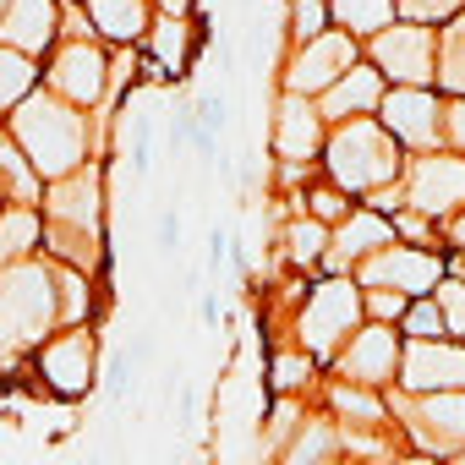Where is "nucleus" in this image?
I'll use <instances>...</instances> for the list:
<instances>
[{"instance_id":"obj_1","label":"nucleus","mask_w":465,"mask_h":465,"mask_svg":"<svg viewBox=\"0 0 465 465\" xmlns=\"http://www.w3.org/2000/svg\"><path fill=\"white\" fill-rule=\"evenodd\" d=\"M12 137L23 143V153L34 159V170H39L45 181H66V175H77L83 159H88V126H83V115H77L66 99H55V94H28V99L17 104V115H12Z\"/></svg>"},{"instance_id":"obj_2","label":"nucleus","mask_w":465,"mask_h":465,"mask_svg":"<svg viewBox=\"0 0 465 465\" xmlns=\"http://www.w3.org/2000/svg\"><path fill=\"white\" fill-rule=\"evenodd\" d=\"M329 175L351 192H383L400 181V148L383 126L367 121H345L334 137H329Z\"/></svg>"},{"instance_id":"obj_3","label":"nucleus","mask_w":465,"mask_h":465,"mask_svg":"<svg viewBox=\"0 0 465 465\" xmlns=\"http://www.w3.org/2000/svg\"><path fill=\"white\" fill-rule=\"evenodd\" d=\"M50 213H55V252L61 258H72V263H94V247H99V170H77V175H66V181H55V192H50Z\"/></svg>"},{"instance_id":"obj_4","label":"nucleus","mask_w":465,"mask_h":465,"mask_svg":"<svg viewBox=\"0 0 465 465\" xmlns=\"http://www.w3.org/2000/svg\"><path fill=\"white\" fill-rule=\"evenodd\" d=\"M361 296H356V285L351 280H329V285H318L312 291V302H307V312H302V340H307V351H318V356H334L340 345H351L361 329Z\"/></svg>"},{"instance_id":"obj_5","label":"nucleus","mask_w":465,"mask_h":465,"mask_svg":"<svg viewBox=\"0 0 465 465\" xmlns=\"http://www.w3.org/2000/svg\"><path fill=\"white\" fill-rule=\"evenodd\" d=\"M55 318L50 307V274L45 269H12L0 280V345H28Z\"/></svg>"},{"instance_id":"obj_6","label":"nucleus","mask_w":465,"mask_h":465,"mask_svg":"<svg viewBox=\"0 0 465 465\" xmlns=\"http://www.w3.org/2000/svg\"><path fill=\"white\" fill-rule=\"evenodd\" d=\"M372 61H378V72L383 77H394V83H405V88H421V83H432L438 77V45H432V34L427 28H383L378 39H372Z\"/></svg>"},{"instance_id":"obj_7","label":"nucleus","mask_w":465,"mask_h":465,"mask_svg":"<svg viewBox=\"0 0 465 465\" xmlns=\"http://www.w3.org/2000/svg\"><path fill=\"white\" fill-rule=\"evenodd\" d=\"M438 274H443V263L432 252H416V247H383V252H372L361 263V285L367 291H394L405 302L427 296L438 285Z\"/></svg>"},{"instance_id":"obj_8","label":"nucleus","mask_w":465,"mask_h":465,"mask_svg":"<svg viewBox=\"0 0 465 465\" xmlns=\"http://www.w3.org/2000/svg\"><path fill=\"white\" fill-rule=\"evenodd\" d=\"M405 389L416 394H465V345L449 340H411L400 356Z\"/></svg>"},{"instance_id":"obj_9","label":"nucleus","mask_w":465,"mask_h":465,"mask_svg":"<svg viewBox=\"0 0 465 465\" xmlns=\"http://www.w3.org/2000/svg\"><path fill=\"white\" fill-rule=\"evenodd\" d=\"M39 372H45V383H50L61 400H83V394L94 389V334H83V329L55 334V340L39 351Z\"/></svg>"},{"instance_id":"obj_10","label":"nucleus","mask_w":465,"mask_h":465,"mask_svg":"<svg viewBox=\"0 0 465 465\" xmlns=\"http://www.w3.org/2000/svg\"><path fill=\"white\" fill-rule=\"evenodd\" d=\"M351 61H356V50H351V39L345 34H323V39H312V45H302V55L291 61V94H329L345 72H351Z\"/></svg>"},{"instance_id":"obj_11","label":"nucleus","mask_w":465,"mask_h":465,"mask_svg":"<svg viewBox=\"0 0 465 465\" xmlns=\"http://www.w3.org/2000/svg\"><path fill=\"white\" fill-rule=\"evenodd\" d=\"M443 110H438V99L427 94V88H394L389 99H383V126H389V137H400V143H416V148H432L438 137H443V121H438Z\"/></svg>"},{"instance_id":"obj_12","label":"nucleus","mask_w":465,"mask_h":465,"mask_svg":"<svg viewBox=\"0 0 465 465\" xmlns=\"http://www.w3.org/2000/svg\"><path fill=\"white\" fill-rule=\"evenodd\" d=\"M411 203L421 213H449L465 203V159H443V153H427L411 164Z\"/></svg>"},{"instance_id":"obj_13","label":"nucleus","mask_w":465,"mask_h":465,"mask_svg":"<svg viewBox=\"0 0 465 465\" xmlns=\"http://www.w3.org/2000/svg\"><path fill=\"white\" fill-rule=\"evenodd\" d=\"M400 345H394V334L383 329V323H372V329H361L351 345H345V356H340V367H345V378L351 383H367V389H378V383H389L394 372H400Z\"/></svg>"},{"instance_id":"obj_14","label":"nucleus","mask_w":465,"mask_h":465,"mask_svg":"<svg viewBox=\"0 0 465 465\" xmlns=\"http://www.w3.org/2000/svg\"><path fill=\"white\" fill-rule=\"evenodd\" d=\"M50 88L66 104H94L104 94V55L94 45H66L50 66Z\"/></svg>"},{"instance_id":"obj_15","label":"nucleus","mask_w":465,"mask_h":465,"mask_svg":"<svg viewBox=\"0 0 465 465\" xmlns=\"http://www.w3.org/2000/svg\"><path fill=\"white\" fill-rule=\"evenodd\" d=\"M318 137H323L318 104H307L302 94H285V99H280V121H274V148H280V159H291V164L312 159V153H318Z\"/></svg>"},{"instance_id":"obj_16","label":"nucleus","mask_w":465,"mask_h":465,"mask_svg":"<svg viewBox=\"0 0 465 465\" xmlns=\"http://www.w3.org/2000/svg\"><path fill=\"white\" fill-rule=\"evenodd\" d=\"M55 34V6L50 0H6V17H0V39L6 50H23V55H39Z\"/></svg>"},{"instance_id":"obj_17","label":"nucleus","mask_w":465,"mask_h":465,"mask_svg":"<svg viewBox=\"0 0 465 465\" xmlns=\"http://www.w3.org/2000/svg\"><path fill=\"white\" fill-rule=\"evenodd\" d=\"M378 94H383V88H378V72H372V66H351V72L323 94L318 115H323V121H340V126H345V121H367L372 104H378Z\"/></svg>"},{"instance_id":"obj_18","label":"nucleus","mask_w":465,"mask_h":465,"mask_svg":"<svg viewBox=\"0 0 465 465\" xmlns=\"http://www.w3.org/2000/svg\"><path fill=\"white\" fill-rule=\"evenodd\" d=\"M416 432L427 443H460L465 449V394H427L416 405Z\"/></svg>"},{"instance_id":"obj_19","label":"nucleus","mask_w":465,"mask_h":465,"mask_svg":"<svg viewBox=\"0 0 465 465\" xmlns=\"http://www.w3.org/2000/svg\"><path fill=\"white\" fill-rule=\"evenodd\" d=\"M389 236H394V230H389V219H378L372 208H361V213H351L345 224H340V236H334V258L340 263H367L372 252H383L389 247Z\"/></svg>"},{"instance_id":"obj_20","label":"nucleus","mask_w":465,"mask_h":465,"mask_svg":"<svg viewBox=\"0 0 465 465\" xmlns=\"http://www.w3.org/2000/svg\"><path fill=\"white\" fill-rule=\"evenodd\" d=\"M88 17H94V28H99L104 39H115V45H132V39L148 28V6H143V0H88Z\"/></svg>"},{"instance_id":"obj_21","label":"nucleus","mask_w":465,"mask_h":465,"mask_svg":"<svg viewBox=\"0 0 465 465\" xmlns=\"http://www.w3.org/2000/svg\"><path fill=\"white\" fill-rule=\"evenodd\" d=\"M394 12H400L394 0H334V17H340L351 34H372V39L389 28Z\"/></svg>"},{"instance_id":"obj_22","label":"nucleus","mask_w":465,"mask_h":465,"mask_svg":"<svg viewBox=\"0 0 465 465\" xmlns=\"http://www.w3.org/2000/svg\"><path fill=\"white\" fill-rule=\"evenodd\" d=\"M438 83H443L449 94H465V12L454 17V28H449L443 45H438Z\"/></svg>"},{"instance_id":"obj_23","label":"nucleus","mask_w":465,"mask_h":465,"mask_svg":"<svg viewBox=\"0 0 465 465\" xmlns=\"http://www.w3.org/2000/svg\"><path fill=\"white\" fill-rule=\"evenodd\" d=\"M34 88V61L23 50H0V110H17Z\"/></svg>"},{"instance_id":"obj_24","label":"nucleus","mask_w":465,"mask_h":465,"mask_svg":"<svg viewBox=\"0 0 465 465\" xmlns=\"http://www.w3.org/2000/svg\"><path fill=\"white\" fill-rule=\"evenodd\" d=\"M34 242H39V213H34V208L0 213V258H23Z\"/></svg>"},{"instance_id":"obj_25","label":"nucleus","mask_w":465,"mask_h":465,"mask_svg":"<svg viewBox=\"0 0 465 465\" xmlns=\"http://www.w3.org/2000/svg\"><path fill=\"white\" fill-rule=\"evenodd\" d=\"M0 181H6V197H17L23 208H28L34 192H39V170L23 164V153H17L12 143H0Z\"/></svg>"},{"instance_id":"obj_26","label":"nucleus","mask_w":465,"mask_h":465,"mask_svg":"<svg viewBox=\"0 0 465 465\" xmlns=\"http://www.w3.org/2000/svg\"><path fill=\"white\" fill-rule=\"evenodd\" d=\"M329 449H334L329 421H312V427H307V438H302L296 449H285V465H329Z\"/></svg>"},{"instance_id":"obj_27","label":"nucleus","mask_w":465,"mask_h":465,"mask_svg":"<svg viewBox=\"0 0 465 465\" xmlns=\"http://www.w3.org/2000/svg\"><path fill=\"white\" fill-rule=\"evenodd\" d=\"M405 329H411V340H443L449 334V318H443L438 302H411L405 307Z\"/></svg>"},{"instance_id":"obj_28","label":"nucleus","mask_w":465,"mask_h":465,"mask_svg":"<svg viewBox=\"0 0 465 465\" xmlns=\"http://www.w3.org/2000/svg\"><path fill=\"white\" fill-rule=\"evenodd\" d=\"M285 242H291V258H296V263H312V258L329 247V230H323L318 219H302V224L285 230Z\"/></svg>"},{"instance_id":"obj_29","label":"nucleus","mask_w":465,"mask_h":465,"mask_svg":"<svg viewBox=\"0 0 465 465\" xmlns=\"http://www.w3.org/2000/svg\"><path fill=\"white\" fill-rule=\"evenodd\" d=\"M329 405H334L340 416H356V421H383V405H378V394H356V389H334V394H329Z\"/></svg>"},{"instance_id":"obj_30","label":"nucleus","mask_w":465,"mask_h":465,"mask_svg":"<svg viewBox=\"0 0 465 465\" xmlns=\"http://www.w3.org/2000/svg\"><path fill=\"white\" fill-rule=\"evenodd\" d=\"M394 6L421 28V23H438V17H454V12H465V0H394Z\"/></svg>"},{"instance_id":"obj_31","label":"nucleus","mask_w":465,"mask_h":465,"mask_svg":"<svg viewBox=\"0 0 465 465\" xmlns=\"http://www.w3.org/2000/svg\"><path fill=\"white\" fill-rule=\"evenodd\" d=\"M323 23H329V6H323V0H296V39L302 45H312V39H323Z\"/></svg>"},{"instance_id":"obj_32","label":"nucleus","mask_w":465,"mask_h":465,"mask_svg":"<svg viewBox=\"0 0 465 465\" xmlns=\"http://www.w3.org/2000/svg\"><path fill=\"white\" fill-rule=\"evenodd\" d=\"M181 45H186V23H159V61L164 72H181Z\"/></svg>"},{"instance_id":"obj_33","label":"nucleus","mask_w":465,"mask_h":465,"mask_svg":"<svg viewBox=\"0 0 465 465\" xmlns=\"http://www.w3.org/2000/svg\"><path fill=\"white\" fill-rule=\"evenodd\" d=\"M307 203H312V219H318V224H329V219H340V224H345V219H351V208H345V197H340V192H329V186H318V192H307Z\"/></svg>"},{"instance_id":"obj_34","label":"nucleus","mask_w":465,"mask_h":465,"mask_svg":"<svg viewBox=\"0 0 465 465\" xmlns=\"http://www.w3.org/2000/svg\"><path fill=\"white\" fill-rule=\"evenodd\" d=\"M307 372H312L307 356H274V389H302Z\"/></svg>"},{"instance_id":"obj_35","label":"nucleus","mask_w":465,"mask_h":465,"mask_svg":"<svg viewBox=\"0 0 465 465\" xmlns=\"http://www.w3.org/2000/svg\"><path fill=\"white\" fill-rule=\"evenodd\" d=\"M438 307H443L449 329H454V334H465V285H443V291H438Z\"/></svg>"},{"instance_id":"obj_36","label":"nucleus","mask_w":465,"mask_h":465,"mask_svg":"<svg viewBox=\"0 0 465 465\" xmlns=\"http://www.w3.org/2000/svg\"><path fill=\"white\" fill-rule=\"evenodd\" d=\"M83 307H88L83 280H66V274H61V312H66V318H83Z\"/></svg>"},{"instance_id":"obj_37","label":"nucleus","mask_w":465,"mask_h":465,"mask_svg":"<svg viewBox=\"0 0 465 465\" xmlns=\"http://www.w3.org/2000/svg\"><path fill=\"white\" fill-rule=\"evenodd\" d=\"M367 307H372V318H405V307H411V302H405V296H394V291H372V296H367Z\"/></svg>"},{"instance_id":"obj_38","label":"nucleus","mask_w":465,"mask_h":465,"mask_svg":"<svg viewBox=\"0 0 465 465\" xmlns=\"http://www.w3.org/2000/svg\"><path fill=\"white\" fill-rule=\"evenodd\" d=\"M443 132H449V143L465 153V99H454V104H449V115H443Z\"/></svg>"},{"instance_id":"obj_39","label":"nucleus","mask_w":465,"mask_h":465,"mask_svg":"<svg viewBox=\"0 0 465 465\" xmlns=\"http://www.w3.org/2000/svg\"><path fill=\"white\" fill-rule=\"evenodd\" d=\"M454 247H465V213L454 219Z\"/></svg>"},{"instance_id":"obj_40","label":"nucleus","mask_w":465,"mask_h":465,"mask_svg":"<svg viewBox=\"0 0 465 465\" xmlns=\"http://www.w3.org/2000/svg\"><path fill=\"white\" fill-rule=\"evenodd\" d=\"M181 6H186V0H164V12H181Z\"/></svg>"},{"instance_id":"obj_41","label":"nucleus","mask_w":465,"mask_h":465,"mask_svg":"<svg viewBox=\"0 0 465 465\" xmlns=\"http://www.w3.org/2000/svg\"><path fill=\"white\" fill-rule=\"evenodd\" d=\"M405 465H432V460H405Z\"/></svg>"},{"instance_id":"obj_42","label":"nucleus","mask_w":465,"mask_h":465,"mask_svg":"<svg viewBox=\"0 0 465 465\" xmlns=\"http://www.w3.org/2000/svg\"><path fill=\"white\" fill-rule=\"evenodd\" d=\"M460 465H465V454H460Z\"/></svg>"}]
</instances>
